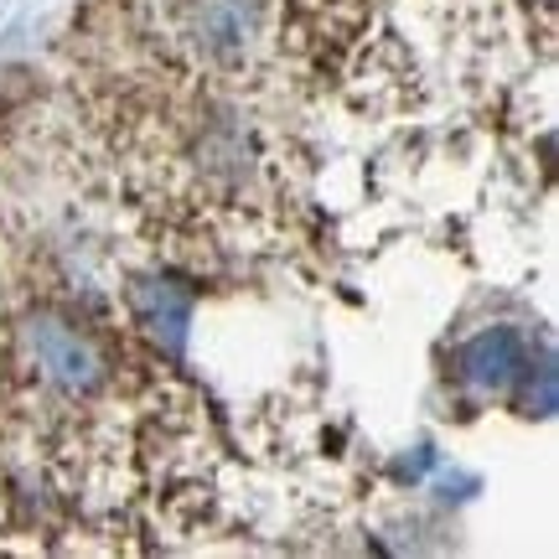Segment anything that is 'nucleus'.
Masks as SVG:
<instances>
[{
    "label": "nucleus",
    "mask_w": 559,
    "mask_h": 559,
    "mask_svg": "<svg viewBox=\"0 0 559 559\" xmlns=\"http://www.w3.org/2000/svg\"><path fill=\"white\" fill-rule=\"evenodd\" d=\"M177 37L207 73H243L275 37V0H181Z\"/></svg>",
    "instance_id": "f257e3e1"
},
{
    "label": "nucleus",
    "mask_w": 559,
    "mask_h": 559,
    "mask_svg": "<svg viewBox=\"0 0 559 559\" xmlns=\"http://www.w3.org/2000/svg\"><path fill=\"white\" fill-rule=\"evenodd\" d=\"M21 368L32 373L47 400L62 404H88L109 383V358L104 347L83 326L52 317V311H37L21 326Z\"/></svg>",
    "instance_id": "f03ea898"
},
{
    "label": "nucleus",
    "mask_w": 559,
    "mask_h": 559,
    "mask_svg": "<svg viewBox=\"0 0 559 559\" xmlns=\"http://www.w3.org/2000/svg\"><path fill=\"white\" fill-rule=\"evenodd\" d=\"M130 317H135V326L156 342L160 353L181 358L187 326H192V296L181 285H171V280H140L130 290Z\"/></svg>",
    "instance_id": "7ed1b4c3"
},
{
    "label": "nucleus",
    "mask_w": 559,
    "mask_h": 559,
    "mask_svg": "<svg viewBox=\"0 0 559 559\" xmlns=\"http://www.w3.org/2000/svg\"><path fill=\"white\" fill-rule=\"evenodd\" d=\"M456 362H461V373L472 383H481V389H508L513 379H528V373H534L528 342H523V332H513V326H492V332L472 337L456 353Z\"/></svg>",
    "instance_id": "20e7f679"
}]
</instances>
